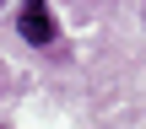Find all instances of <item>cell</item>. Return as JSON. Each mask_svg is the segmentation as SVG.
I'll return each mask as SVG.
<instances>
[{
	"label": "cell",
	"instance_id": "obj_1",
	"mask_svg": "<svg viewBox=\"0 0 146 129\" xmlns=\"http://www.w3.org/2000/svg\"><path fill=\"white\" fill-rule=\"evenodd\" d=\"M16 32H22V43H33V48H54V16H49V0H22V11H16Z\"/></svg>",
	"mask_w": 146,
	"mask_h": 129
}]
</instances>
